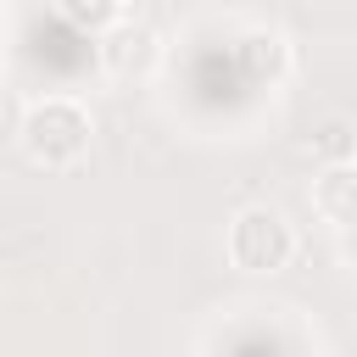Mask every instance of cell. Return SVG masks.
<instances>
[{
  "label": "cell",
  "instance_id": "cell-1",
  "mask_svg": "<svg viewBox=\"0 0 357 357\" xmlns=\"http://www.w3.org/2000/svg\"><path fill=\"white\" fill-rule=\"evenodd\" d=\"M89 134H95V117L78 95H39L17 117V139L39 167H73L89 151Z\"/></svg>",
  "mask_w": 357,
  "mask_h": 357
},
{
  "label": "cell",
  "instance_id": "cell-2",
  "mask_svg": "<svg viewBox=\"0 0 357 357\" xmlns=\"http://www.w3.org/2000/svg\"><path fill=\"white\" fill-rule=\"evenodd\" d=\"M223 251H229V262L245 268V273H279V268H290V257H296V229H290V218H284L279 206L251 201V206H240V212L229 218Z\"/></svg>",
  "mask_w": 357,
  "mask_h": 357
},
{
  "label": "cell",
  "instance_id": "cell-3",
  "mask_svg": "<svg viewBox=\"0 0 357 357\" xmlns=\"http://www.w3.org/2000/svg\"><path fill=\"white\" fill-rule=\"evenodd\" d=\"M156 45H162V39H156V28H151V22H139V17L128 11L117 28H106L100 56H106V67H112V73H139V67L156 56Z\"/></svg>",
  "mask_w": 357,
  "mask_h": 357
},
{
  "label": "cell",
  "instance_id": "cell-4",
  "mask_svg": "<svg viewBox=\"0 0 357 357\" xmlns=\"http://www.w3.org/2000/svg\"><path fill=\"white\" fill-rule=\"evenodd\" d=\"M351 195H357V167L351 162H324V173L312 178V212L335 234H346V223H351Z\"/></svg>",
  "mask_w": 357,
  "mask_h": 357
},
{
  "label": "cell",
  "instance_id": "cell-5",
  "mask_svg": "<svg viewBox=\"0 0 357 357\" xmlns=\"http://www.w3.org/2000/svg\"><path fill=\"white\" fill-rule=\"evenodd\" d=\"M61 17H73L78 28H117V22L128 17V6H117V0H100V6H84V0H67V6H61Z\"/></svg>",
  "mask_w": 357,
  "mask_h": 357
},
{
  "label": "cell",
  "instance_id": "cell-6",
  "mask_svg": "<svg viewBox=\"0 0 357 357\" xmlns=\"http://www.w3.org/2000/svg\"><path fill=\"white\" fill-rule=\"evenodd\" d=\"M346 134H351V123H346V117H329V123L318 128V139H312V145H318L329 162H351V139H346Z\"/></svg>",
  "mask_w": 357,
  "mask_h": 357
}]
</instances>
